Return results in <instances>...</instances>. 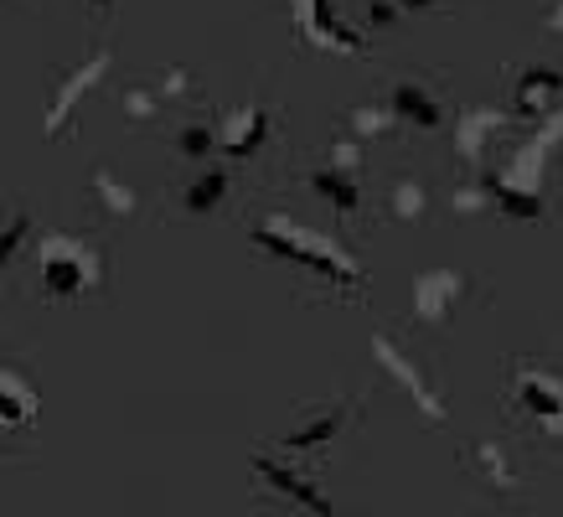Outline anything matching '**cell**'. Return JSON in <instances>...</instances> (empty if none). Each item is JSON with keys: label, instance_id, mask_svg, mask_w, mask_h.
<instances>
[{"label": "cell", "instance_id": "cell-8", "mask_svg": "<svg viewBox=\"0 0 563 517\" xmlns=\"http://www.w3.org/2000/svg\"><path fill=\"white\" fill-rule=\"evenodd\" d=\"M290 6H295V16L306 21V32L316 36V42H325V47H336V52H357L362 47L357 36H346V26H336V21H331L325 0H290Z\"/></svg>", "mask_w": 563, "mask_h": 517}, {"label": "cell", "instance_id": "cell-11", "mask_svg": "<svg viewBox=\"0 0 563 517\" xmlns=\"http://www.w3.org/2000/svg\"><path fill=\"white\" fill-rule=\"evenodd\" d=\"M563 94V78L559 73H548V68H532L528 78H522V84H517V109H522V114H543V103L548 99H559Z\"/></svg>", "mask_w": 563, "mask_h": 517}, {"label": "cell", "instance_id": "cell-16", "mask_svg": "<svg viewBox=\"0 0 563 517\" xmlns=\"http://www.w3.org/2000/svg\"><path fill=\"white\" fill-rule=\"evenodd\" d=\"M181 151H187L191 161H202V155L222 151V145H218V130H207V124H187V130H181Z\"/></svg>", "mask_w": 563, "mask_h": 517}, {"label": "cell", "instance_id": "cell-10", "mask_svg": "<svg viewBox=\"0 0 563 517\" xmlns=\"http://www.w3.org/2000/svg\"><path fill=\"white\" fill-rule=\"evenodd\" d=\"M316 187L331 197V207H342V212H352L357 197H362L357 166H331V161H325V172H316Z\"/></svg>", "mask_w": 563, "mask_h": 517}, {"label": "cell", "instance_id": "cell-12", "mask_svg": "<svg viewBox=\"0 0 563 517\" xmlns=\"http://www.w3.org/2000/svg\"><path fill=\"white\" fill-rule=\"evenodd\" d=\"M222 191H228V176L207 172L202 182H191V187H187V207H191V212H212V207L222 202Z\"/></svg>", "mask_w": 563, "mask_h": 517}, {"label": "cell", "instance_id": "cell-17", "mask_svg": "<svg viewBox=\"0 0 563 517\" xmlns=\"http://www.w3.org/2000/svg\"><path fill=\"white\" fill-rule=\"evenodd\" d=\"M393 212H398V218H419V212H424V191L413 187V182L409 187H398L393 191Z\"/></svg>", "mask_w": 563, "mask_h": 517}, {"label": "cell", "instance_id": "cell-18", "mask_svg": "<svg viewBox=\"0 0 563 517\" xmlns=\"http://www.w3.org/2000/svg\"><path fill=\"white\" fill-rule=\"evenodd\" d=\"M88 6H93V11H109V6H114V0H88Z\"/></svg>", "mask_w": 563, "mask_h": 517}, {"label": "cell", "instance_id": "cell-14", "mask_svg": "<svg viewBox=\"0 0 563 517\" xmlns=\"http://www.w3.org/2000/svg\"><path fill=\"white\" fill-rule=\"evenodd\" d=\"M336 430H342V409H336V414H316L306 430L290 435V446H295V450H310V446H321V440H331Z\"/></svg>", "mask_w": 563, "mask_h": 517}, {"label": "cell", "instance_id": "cell-3", "mask_svg": "<svg viewBox=\"0 0 563 517\" xmlns=\"http://www.w3.org/2000/svg\"><path fill=\"white\" fill-rule=\"evenodd\" d=\"M512 398L522 404V414H528L538 430L563 440V383L553 378V373H543V367H517Z\"/></svg>", "mask_w": 563, "mask_h": 517}, {"label": "cell", "instance_id": "cell-15", "mask_svg": "<svg viewBox=\"0 0 563 517\" xmlns=\"http://www.w3.org/2000/svg\"><path fill=\"white\" fill-rule=\"evenodd\" d=\"M0 394H5V425H16L21 414L36 404V394H26V383H21L16 373H5V378H0Z\"/></svg>", "mask_w": 563, "mask_h": 517}, {"label": "cell", "instance_id": "cell-2", "mask_svg": "<svg viewBox=\"0 0 563 517\" xmlns=\"http://www.w3.org/2000/svg\"><path fill=\"white\" fill-rule=\"evenodd\" d=\"M36 279L52 300H78L103 279V258L88 243L47 233V239H36Z\"/></svg>", "mask_w": 563, "mask_h": 517}, {"label": "cell", "instance_id": "cell-6", "mask_svg": "<svg viewBox=\"0 0 563 517\" xmlns=\"http://www.w3.org/2000/svg\"><path fill=\"white\" fill-rule=\"evenodd\" d=\"M269 140V114L264 109H233L228 120H222V130H218V145L228 155H258V145Z\"/></svg>", "mask_w": 563, "mask_h": 517}, {"label": "cell", "instance_id": "cell-5", "mask_svg": "<svg viewBox=\"0 0 563 517\" xmlns=\"http://www.w3.org/2000/svg\"><path fill=\"white\" fill-rule=\"evenodd\" d=\"M455 295H461V275H450V270L419 275V279H413V316H419V321H429V327H440V321H450Z\"/></svg>", "mask_w": 563, "mask_h": 517}, {"label": "cell", "instance_id": "cell-19", "mask_svg": "<svg viewBox=\"0 0 563 517\" xmlns=\"http://www.w3.org/2000/svg\"><path fill=\"white\" fill-rule=\"evenodd\" d=\"M404 6H429V0H404Z\"/></svg>", "mask_w": 563, "mask_h": 517}, {"label": "cell", "instance_id": "cell-9", "mask_svg": "<svg viewBox=\"0 0 563 517\" xmlns=\"http://www.w3.org/2000/svg\"><path fill=\"white\" fill-rule=\"evenodd\" d=\"M393 120H413V124H424V130H434L444 120V109L419 84H398L393 88Z\"/></svg>", "mask_w": 563, "mask_h": 517}, {"label": "cell", "instance_id": "cell-1", "mask_svg": "<svg viewBox=\"0 0 563 517\" xmlns=\"http://www.w3.org/2000/svg\"><path fill=\"white\" fill-rule=\"evenodd\" d=\"M254 239H258V249H269V254H279V258H295V264L316 270L321 279L342 285L346 295H357L362 270L342 254V249H336V243H325L321 233H310V228L290 223V218H269V223H258Z\"/></svg>", "mask_w": 563, "mask_h": 517}, {"label": "cell", "instance_id": "cell-4", "mask_svg": "<svg viewBox=\"0 0 563 517\" xmlns=\"http://www.w3.org/2000/svg\"><path fill=\"white\" fill-rule=\"evenodd\" d=\"M373 352H377V362L388 367L393 378H398V388H404V394H409L413 404H419V414H424V419H444L440 394H434V388H429V383L419 378V367H413V362L404 358V352H398V346H393L388 337H373Z\"/></svg>", "mask_w": 563, "mask_h": 517}, {"label": "cell", "instance_id": "cell-7", "mask_svg": "<svg viewBox=\"0 0 563 517\" xmlns=\"http://www.w3.org/2000/svg\"><path fill=\"white\" fill-rule=\"evenodd\" d=\"M109 68V52H99V57H88L84 68H78V78H68V84L57 88V94H52V114H47V135H57V130H63V124L73 120V103L84 99L88 88L99 84V73Z\"/></svg>", "mask_w": 563, "mask_h": 517}, {"label": "cell", "instance_id": "cell-13", "mask_svg": "<svg viewBox=\"0 0 563 517\" xmlns=\"http://www.w3.org/2000/svg\"><path fill=\"white\" fill-rule=\"evenodd\" d=\"M93 191H99V202L109 207V212H135V191L124 187V182H114L109 172H93Z\"/></svg>", "mask_w": 563, "mask_h": 517}]
</instances>
